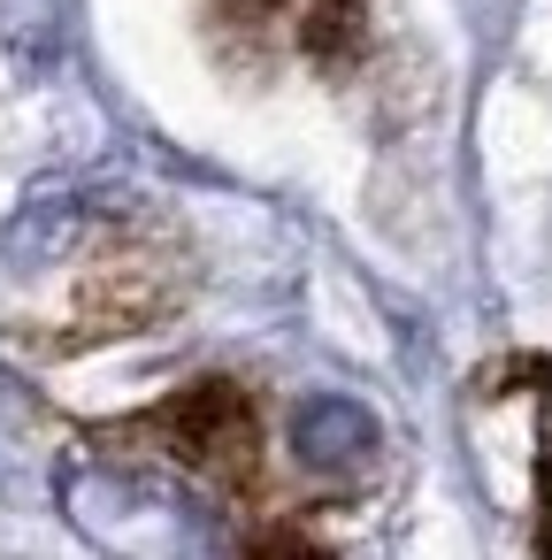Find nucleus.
I'll return each mask as SVG.
<instances>
[{"label":"nucleus","instance_id":"1","mask_svg":"<svg viewBox=\"0 0 552 560\" xmlns=\"http://www.w3.org/2000/svg\"><path fill=\"white\" fill-rule=\"evenodd\" d=\"M116 453H146L192 483H208L231 506H261V407L238 376H200L169 399H154L146 415L108 422Z\"/></svg>","mask_w":552,"mask_h":560},{"label":"nucleus","instance_id":"2","mask_svg":"<svg viewBox=\"0 0 552 560\" xmlns=\"http://www.w3.org/2000/svg\"><path fill=\"white\" fill-rule=\"evenodd\" d=\"M208 24L231 62H307L345 78L368 47V0H208Z\"/></svg>","mask_w":552,"mask_h":560},{"label":"nucleus","instance_id":"3","mask_svg":"<svg viewBox=\"0 0 552 560\" xmlns=\"http://www.w3.org/2000/svg\"><path fill=\"white\" fill-rule=\"evenodd\" d=\"M483 392L529 407V552L552 560V353L498 361V376Z\"/></svg>","mask_w":552,"mask_h":560},{"label":"nucleus","instance_id":"4","mask_svg":"<svg viewBox=\"0 0 552 560\" xmlns=\"http://www.w3.org/2000/svg\"><path fill=\"white\" fill-rule=\"evenodd\" d=\"M368 415L361 407H345V399H315L307 415H300V453H307V468H322V476H338V468H353L361 453H368Z\"/></svg>","mask_w":552,"mask_h":560},{"label":"nucleus","instance_id":"5","mask_svg":"<svg viewBox=\"0 0 552 560\" xmlns=\"http://www.w3.org/2000/svg\"><path fill=\"white\" fill-rule=\"evenodd\" d=\"M238 560H338L300 514H277V506H254L246 529H238Z\"/></svg>","mask_w":552,"mask_h":560}]
</instances>
